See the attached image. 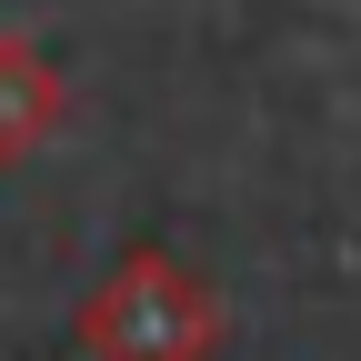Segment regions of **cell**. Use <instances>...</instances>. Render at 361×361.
Masks as SVG:
<instances>
[{
  "label": "cell",
  "instance_id": "6da1fadb",
  "mask_svg": "<svg viewBox=\"0 0 361 361\" xmlns=\"http://www.w3.org/2000/svg\"><path fill=\"white\" fill-rule=\"evenodd\" d=\"M80 351L90 361H211L221 351V291L180 251L141 241L80 301Z\"/></svg>",
  "mask_w": 361,
  "mask_h": 361
},
{
  "label": "cell",
  "instance_id": "7a4b0ae2",
  "mask_svg": "<svg viewBox=\"0 0 361 361\" xmlns=\"http://www.w3.org/2000/svg\"><path fill=\"white\" fill-rule=\"evenodd\" d=\"M61 111H71V90H61L51 51L20 40V30H0V161H30L61 130Z\"/></svg>",
  "mask_w": 361,
  "mask_h": 361
}]
</instances>
